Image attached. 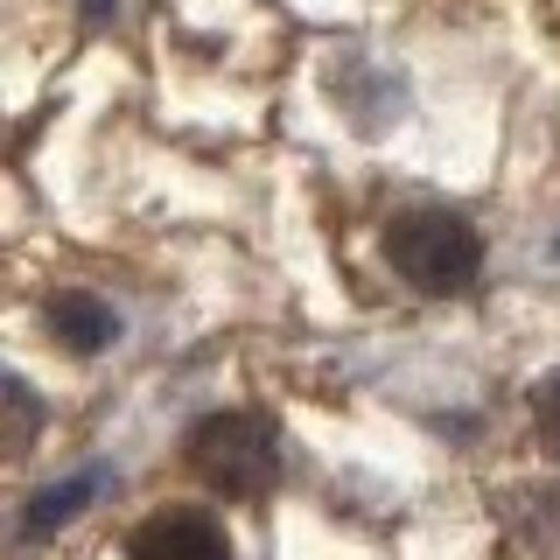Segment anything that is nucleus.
<instances>
[{
	"label": "nucleus",
	"instance_id": "3",
	"mask_svg": "<svg viewBox=\"0 0 560 560\" xmlns=\"http://www.w3.org/2000/svg\"><path fill=\"white\" fill-rule=\"evenodd\" d=\"M127 560H238L224 525L210 512H189V504H168V512H148L127 539Z\"/></svg>",
	"mask_w": 560,
	"mask_h": 560
},
{
	"label": "nucleus",
	"instance_id": "4",
	"mask_svg": "<svg viewBox=\"0 0 560 560\" xmlns=\"http://www.w3.org/2000/svg\"><path fill=\"white\" fill-rule=\"evenodd\" d=\"M43 323H49V337H57L70 358H98V350L119 337V315L105 308L98 294H84V288L49 294V302H43Z\"/></svg>",
	"mask_w": 560,
	"mask_h": 560
},
{
	"label": "nucleus",
	"instance_id": "7",
	"mask_svg": "<svg viewBox=\"0 0 560 560\" xmlns=\"http://www.w3.org/2000/svg\"><path fill=\"white\" fill-rule=\"evenodd\" d=\"M8 420H14V428H8V455H28V434H35V393H28L22 378H8Z\"/></svg>",
	"mask_w": 560,
	"mask_h": 560
},
{
	"label": "nucleus",
	"instance_id": "8",
	"mask_svg": "<svg viewBox=\"0 0 560 560\" xmlns=\"http://www.w3.org/2000/svg\"><path fill=\"white\" fill-rule=\"evenodd\" d=\"M553 259H560V245H553Z\"/></svg>",
	"mask_w": 560,
	"mask_h": 560
},
{
	"label": "nucleus",
	"instance_id": "1",
	"mask_svg": "<svg viewBox=\"0 0 560 560\" xmlns=\"http://www.w3.org/2000/svg\"><path fill=\"white\" fill-rule=\"evenodd\" d=\"M385 259L413 294H463L483 273V238L463 210L448 203H413L385 224Z\"/></svg>",
	"mask_w": 560,
	"mask_h": 560
},
{
	"label": "nucleus",
	"instance_id": "6",
	"mask_svg": "<svg viewBox=\"0 0 560 560\" xmlns=\"http://www.w3.org/2000/svg\"><path fill=\"white\" fill-rule=\"evenodd\" d=\"M533 420H539V448L560 463V372H547L533 385Z\"/></svg>",
	"mask_w": 560,
	"mask_h": 560
},
{
	"label": "nucleus",
	"instance_id": "5",
	"mask_svg": "<svg viewBox=\"0 0 560 560\" xmlns=\"http://www.w3.org/2000/svg\"><path fill=\"white\" fill-rule=\"evenodd\" d=\"M98 490V477H78V483H63V490H43V498L28 504V533H49V525H70V512H78L84 498Z\"/></svg>",
	"mask_w": 560,
	"mask_h": 560
},
{
	"label": "nucleus",
	"instance_id": "2",
	"mask_svg": "<svg viewBox=\"0 0 560 560\" xmlns=\"http://www.w3.org/2000/svg\"><path fill=\"white\" fill-rule=\"evenodd\" d=\"M183 455L218 498H238V504H259L280 483V428L267 413H245V407L203 413L197 428H189Z\"/></svg>",
	"mask_w": 560,
	"mask_h": 560
}]
</instances>
